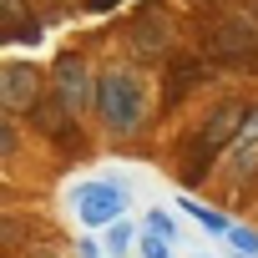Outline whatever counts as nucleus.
<instances>
[{"mask_svg":"<svg viewBox=\"0 0 258 258\" xmlns=\"http://www.w3.org/2000/svg\"><path fill=\"white\" fill-rule=\"evenodd\" d=\"M96 111L111 132H132L142 121V81L121 66H106L96 76Z\"/></svg>","mask_w":258,"mask_h":258,"instance_id":"f257e3e1","label":"nucleus"},{"mask_svg":"<svg viewBox=\"0 0 258 258\" xmlns=\"http://www.w3.org/2000/svg\"><path fill=\"white\" fill-rule=\"evenodd\" d=\"M126 208V192L116 182H81L76 187V218L86 228H101V223H116Z\"/></svg>","mask_w":258,"mask_h":258,"instance_id":"f03ea898","label":"nucleus"},{"mask_svg":"<svg viewBox=\"0 0 258 258\" xmlns=\"http://www.w3.org/2000/svg\"><path fill=\"white\" fill-rule=\"evenodd\" d=\"M243 121H248V111L233 101V106H223L208 126H203V137H198V152H192V162H187V172H198V167H208L213 157H218V147H228V142H238V132H243Z\"/></svg>","mask_w":258,"mask_h":258,"instance_id":"7ed1b4c3","label":"nucleus"},{"mask_svg":"<svg viewBox=\"0 0 258 258\" xmlns=\"http://www.w3.org/2000/svg\"><path fill=\"white\" fill-rule=\"evenodd\" d=\"M0 101H6V111H31L41 101V71L31 61H11L0 71Z\"/></svg>","mask_w":258,"mask_h":258,"instance_id":"20e7f679","label":"nucleus"},{"mask_svg":"<svg viewBox=\"0 0 258 258\" xmlns=\"http://www.w3.org/2000/svg\"><path fill=\"white\" fill-rule=\"evenodd\" d=\"M208 51L218 61H243V56H258V31L248 21H218L208 31Z\"/></svg>","mask_w":258,"mask_h":258,"instance_id":"39448f33","label":"nucleus"},{"mask_svg":"<svg viewBox=\"0 0 258 258\" xmlns=\"http://www.w3.org/2000/svg\"><path fill=\"white\" fill-rule=\"evenodd\" d=\"M56 96H61L71 111H81V106L96 101V86H91V71H86L81 56H61V61H56Z\"/></svg>","mask_w":258,"mask_h":258,"instance_id":"423d86ee","label":"nucleus"},{"mask_svg":"<svg viewBox=\"0 0 258 258\" xmlns=\"http://www.w3.org/2000/svg\"><path fill=\"white\" fill-rule=\"evenodd\" d=\"M167 36H172V31H167V16H162V11H142V16L132 21V46H137L142 56L162 51V46H167Z\"/></svg>","mask_w":258,"mask_h":258,"instance_id":"0eeeda50","label":"nucleus"},{"mask_svg":"<svg viewBox=\"0 0 258 258\" xmlns=\"http://www.w3.org/2000/svg\"><path fill=\"white\" fill-rule=\"evenodd\" d=\"M187 213H192V218H203V228H208V233H223V238L233 233V228H228V218H223V213H213V208H203V203H187Z\"/></svg>","mask_w":258,"mask_h":258,"instance_id":"6e6552de","label":"nucleus"},{"mask_svg":"<svg viewBox=\"0 0 258 258\" xmlns=\"http://www.w3.org/2000/svg\"><path fill=\"white\" fill-rule=\"evenodd\" d=\"M106 248H111V253H126V248H132V228H126V223H116V228L106 233Z\"/></svg>","mask_w":258,"mask_h":258,"instance_id":"1a4fd4ad","label":"nucleus"},{"mask_svg":"<svg viewBox=\"0 0 258 258\" xmlns=\"http://www.w3.org/2000/svg\"><path fill=\"white\" fill-rule=\"evenodd\" d=\"M228 243H233L238 253H258V233H248V228H233V233H228Z\"/></svg>","mask_w":258,"mask_h":258,"instance_id":"9d476101","label":"nucleus"},{"mask_svg":"<svg viewBox=\"0 0 258 258\" xmlns=\"http://www.w3.org/2000/svg\"><path fill=\"white\" fill-rule=\"evenodd\" d=\"M6 6V21H11V36H21V21H26V0H0Z\"/></svg>","mask_w":258,"mask_h":258,"instance_id":"9b49d317","label":"nucleus"},{"mask_svg":"<svg viewBox=\"0 0 258 258\" xmlns=\"http://www.w3.org/2000/svg\"><path fill=\"white\" fill-rule=\"evenodd\" d=\"M147 233H162V238H172V218H167L162 208H152V213H147Z\"/></svg>","mask_w":258,"mask_h":258,"instance_id":"f8f14e48","label":"nucleus"},{"mask_svg":"<svg viewBox=\"0 0 258 258\" xmlns=\"http://www.w3.org/2000/svg\"><path fill=\"white\" fill-rule=\"evenodd\" d=\"M238 147H258V111H248L243 132H238Z\"/></svg>","mask_w":258,"mask_h":258,"instance_id":"ddd939ff","label":"nucleus"},{"mask_svg":"<svg viewBox=\"0 0 258 258\" xmlns=\"http://www.w3.org/2000/svg\"><path fill=\"white\" fill-rule=\"evenodd\" d=\"M142 258H167V238H162V233H147V243H142Z\"/></svg>","mask_w":258,"mask_h":258,"instance_id":"4468645a","label":"nucleus"},{"mask_svg":"<svg viewBox=\"0 0 258 258\" xmlns=\"http://www.w3.org/2000/svg\"><path fill=\"white\" fill-rule=\"evenodd\" d=\"M36 258H56V253H36Z\"/></svg>","mask_w":258,"mask_h":258,"instance_id":"2eb2a0df","label":"nucleus"}]
</instances>
